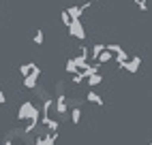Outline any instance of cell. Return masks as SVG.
<instances>
[{
    "label": "cell",
    "mask_w": 152,
    "mask_h": 145,
    "mask_svg": "<svg viewBox=\"0 0 152 145\" xmlns=\"http://www.w3.org/2000/svg\"><path fill=\"white\" fill-rule=\"evenodd\" d=\"M39 115H41V111H39V107H34L30 100H26L22 107H19L17 111V120L24 122V120H39Z\"/></svg>",
    "instance_id": "1"
},
{
    "label": "cell",
    "mask_w": 152,
    "mask_h": 145,
    "mask_svg": "<svg viewBox=\"0 0 152 145\" xmlns=\"http://www.w3.org/2000/svg\"><path fill=\"white\" fill-rule=\"evenodd\" d=\"M66 30H69V34L73 36V38H79V41L86 38V30H84V26H82V22H79V19H73Z\"/></svg>",
    "instance_id": "2"
},
{
    "label": "cell",
    "mask_w": 152,
    "mask_h": 145,
    "mask_svg": "<svg viewBox=\"0 0 152 145\" xmlns=\"http://www.w3.org/2000/svg\"><path fill=\"white\" fill-rule=\"evenodd\" d=\"M118 66L122 70H126V72H131V75H135V72L139 70V66H141V58H129L126 62H120Z\"/></svg>",
    "instance_id": "3"
},
{
    "label": "cell",
    "mask_w": 152,
    "mask_h": 145,
    "mask_svg": "<svg viewBox=\"0 0 152 145\" xmlns=\"http://www.w3.org/2000/svg\"><path fill=\"white\" fill-rule=\"evenodd\" d=\"M66 11H69V15L73 17V19H82V17H84V13H86V11H90V2H84V4H79V7H75V4H73V7H69Z\"/></svg>",
    "instance_id": "4"
},
{
    "label": "cell",
    "mask_w": 152,
    "mask_h": 145,
    "mask_svg": "<svg viewBox=\"0 0 152 145\" xmlns=\"http://www.w3.org/2000/svg\"><path fill=\"white\" fill-rule=\"evenodd\" d=\"M39 77H41V68L37 66L32 72H30V75H26V77H24V86H26V88H30V90H34V88H37V83H39Z\"/></svg>",
    "instance_id": "5"
},
{
    "label": "cell",
    "mask_w": 152,
    "mask_h": 145,
    "mask_svg": "<svg viewBox=\"0 0 152 145\" xmlns=\"http://www.w3.org/2000/svg\"><path fill=\"white\" fill-rule=\"evenodd\" d=\"M86 100L90 102V105H96V107H103V105H105V100H103V98H101V96L96 94V92H94L92 88H90V90H88V94H86Z\"/></svg>",
    "instance_id": "6"
},
{
    "label": "cell",
    "mask_w": 152,
    "mask_h": 145,
    "mask_svg": "<svg viewBox=\"0 0 152 145\" xmlns=\"http://www.w3.org/2000/svg\"><path fill=\"white\" fill-rule=\"evenodd\" d=\"M103 81H105V79H103V75H101L99 70L86 77V83H88V88H96V86H101V83H103Z\"/></svg>",
    "instance_id": "7"
},
{
    "label": "cell",
    "mask_w": 152,
    "mask_h": 145,
    "mask_svg": "<svg viewBox=\"0 0 152 145\" xmlns=\"http://www.w3.org/2000/svg\"><path fill=\"white\" fill-rule=\"evenodd\" d=\"M94 62H99L101 66H105V64H109V62H114V54H111L109 49H103V51H101V54L96 56Z\"/></svg>",
    "instance_id": "8"
},
{
    "label": "cell",
    "mask_w": 152,
    "mask_h": 145,
    "mask_svg": "<svg viewBox=\"0 0 152 145\" xmlns=\"http://www.w3.org/2000/svg\"><path fill=\"white\" fill-rule=\"evenodd\" d=\"M37 68V64H34V62H26V64H22V66H19V75H22V77H26V75H30V72H32Z\"/></svg>",
    "instance_id": "9"
},
{
    "label": "cell",
    "mask_w": 152,
    "mask_h": 145,
    "mask_svg": "<svg viewBox=\"0 0 152 145\" xmlns=\"http://www.w3.org/2000/svg\"><path fill=\"white\" fill-rule=\"evenodd\" d=\"M69 115H71V122H73V124H79V122H82V107H73Z\"/></svg>",
    "instance_id": "10"
},
{
    "label": "cell",
    "mask_w": 152,
    "mask_h": 145,
    "mask_svg": "<svg viewBox=\"0 0 152 145\" xmlns=\"http://www.w3.org/2000/svg\"><path fill=\"white\" fill-rule=\"evenodd\" d=\"M32 41H34V45H37V47H41V45L45 43V34H43V30H39V28H37V32H34V38H32Z\"/></svg>",
    "instance_id": "11"
},
{
    "label": "cell",
    "mask_w": 152,
    "mask_h": 145,
    "mask_svg": "<svg viewBox=\"0 0 152 145\" xmlns=\"http://www.w3.org/2000/svg\"><path fill=\"white\" fill-rule=\"evenodd\" d=\"M64 70H66V72H71V75H73V72H77L75 58H69V60H66V66H64Z\"/></svg>",
    "instance_id": "12"
},
{
    "label": "cell",
    "mask_w": 152,
    "mask_h": 145,
    "mask_svg": "<svg viewBox=\"0 0 152 145\" xmlns=\"http://www.w3.org/2000/svg\"><path fill=\"white\" fill-rule=\"evenodd\" d=\"M60 19H62L64 28H69V26H71V22H73V17L69 15V11H62V13H60Z\"/></svg>",
    "instance_id": "13"
},
{
    "label": "cell",
    "mask_w": 152,
    "mask_h": 145,
    "mask_svg": "<svg viewBox=\"0 0 152 145\" xmlns=\"http://www.w3.org/2000/svg\"><path fill=\"white\" fill-rule=\"evenodd\" d=\"M105 49H109L111 51V54H120V51H122V47H120V45H116V43H109V45H105Z\"/></svg>",
    "instance_id": "14"
},
{
    "label": "cell",
    "mask_w": 152,
    "mask_h": 145,
    "mask_svg": "<svg viewBox=\"0 0 152 145\" xmlns=\"http://www.w3.org/2000/svg\"><path fill=\"white\" fill-rule=\"evenodd\" d=\"M133 2H135V4H137L144 13H148V0H133Z\"/></svg>",
    "instance_id": "15"
},
{
    "label": "cell",
    "mask_w": 152,
    "mask_h": 145,
    "mask_svg": "<svg viewBox=\"0 0 152 145\" xmlns=\"http://www.w3.org/2000/svg\"><path fill=\"white\" fill-rule=\"evenodd\" d=\"M4 100H7V96H4V92H0V105H4Z\"/></svg>",
    "instance_id": "16"
},
{
    "label": "cell",
    "mask_w": 152,
    "mask_h": 145,
    "mask_svg": "<svg viewBox=\"0 0 152 145\" xmlns=\"http://www.w3.org/2000/svg\"><path fill=\"white\" fill-rule=\"evenodd\" d=\"M96 2H103V0H96Z\"/></svg>",
    "instance_id": "17"
},
{
    "label": "cell",
    "mask_w": 152,
    "mask_h": 145,
    "mask_svg": "<svg viewBox=\"0 0 152 145\" xmlns=\"http://www.w3.org/2000/svg\"><path fill=\"white\" fill-rule=\"evenodd\" d=\"M148 145H152V141H150V143H148Z\"/></svg>",
    "instance_id": "18"
}]
</instances>
